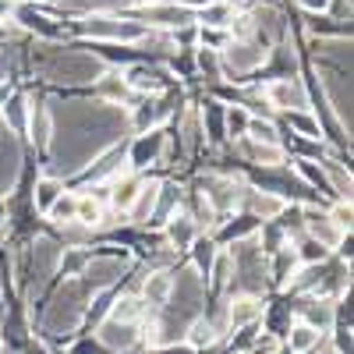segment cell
Wrapping results in <instances>:
<instances>
[{"mask_svg": "<svg viewBox=\"0 0 354 354\" xmlns=\"http://www.w3.org/2000/svg\"><path fill=\"white\" fill-rule=\"evenodd\" d=\"M0 121H4L15 135H25V128H28V96L25 93H11L8 103L0 106Z\"/></svg>", "mask_w": 354, "mask_h": 354, "instance_id": "obj_20", "label": "cell"}, {"mask_svg": "<svg viewBox=\"0 0 354 354\" xmlns=\"http://www.w3.org/2000/svg\"><path fill=\"white\" fill-rule=\"evenodd\" d=\"M110 319H117V322H138L149 315V305H145V298L142 294H121V298H117L113 305H110V312H106Z\"/></svg>", "mask_w": 354, "mask_h": 354, "instance_id": "obj_19", "label": "cell"}, {"mask_svg": "<svg viewBox=\"0 0 354 354\" xmlns=\"http://www.w3.org/2000/svg\"><path fill=\"white\" fill-rule=\"evenodd\" d=\"M241 205H245L255 220H262V223H266V220H280V216L287 213V198H283V195L266 192V188H252V185H248Z\"/></svg>", "mask_w": 354, "mask_h": 354, "instance_id": "obj_9", "label": "cell"}, {"mask_svg": "<svg viewBox=\"0 0 354 354\" xmlns=\"http://www.w3.org/2000/svg\"><path fill=\"white\" fill-rule=\"evenodd\" d=\"M198 223L185 213V209H174L167 220H163V241L174 248V252H188L192 248V241L198 238Z\"/></svg>", "mask_w": 354, "mask_h": 354, "instance_id": "obj_10", "label": "cell"}, {"mask_svg": "<svg viewBox=\"0 0 354 354\" xmlns=\"http://www.w3.org/2000/svg\"><path fill=\"white\" fill-rule=\"evenodd\" d=\"M170 290H174V273L170 270H149V277L142 280V298L153 312H160L167 305Z\"/></svg>", "mask_w": 354, "mask_h": 354, "instance_id": "obj_15", "label": "cell"}, {"mask_svg": "<svg viewBox=\"0 0 354 354\" xmlns=\"http://www.w3.org/2000/svg\"><path fill=\"white\" fill-rule=\"evenodd\" d=\"M294 4H298L305 15H326V4H330V0H294Z\"/></svg>", "mask_w": 354, "mask_h": 354, "instance_id": "obj_38", "label": "cell"}, {"mask_svg": "<svg viewBox=\"0 0 354 354\" xmlns=\"http://www.w3.org/2000/svg\"><path fill=\"white\" fill-rule=\"evenodd\" d=\"M11 21H18L21 28H28V32H39L43 39H61L68 28L64 25H53V18L46 15V11H39V8H32V4H15L11 8Z\"/></svg>", "mask_w": 354, "mask_h": 354, "instance_id": "obj_8", "label": "cell"}, {"mask_svg": "<svg viewBox=\"0 0 354 354\" xmlns=\"http://www.w3.org/2000/svg\"><path fill=\"white\" fill-rule=\"evenodd\" d=\"M142 4H149V0H142Z\"/></svg>", "mask_w": 354, "mask_h": 354, "instance_id": "obj_43", "label": "cell"}, {"mask_svg": "<svg viewBox=\"0 0 354 354\" xmlns=\"http://www.w3.org/2000/svg\"><path fill=\"white\" fill-rule=\"evenodd\" d=\"M106 209H110V205H103V202H96V198L88 195V192H82V195H78V209H75V220H78V223H85L88 230H100V223H103Z\"/></svg>", "mask_w": 354, "mask_h": 354, "instance_id": "obj_26", "label": "cell"}, {"mask_svg": "<svg viewBox=\"0 0 354 354\" xmlns=\"http://www.w3.org/2000/svg\"><path fill=\"white\" fill-rule=\"evenodd\" d=\"M223 113H227V106L220 103V100H202V106H198V124H202V138L209 142V145H220V142H227V128H223Z\"/></svg>", "mask_w": 354, "mask_h": 354, "instance_id": "obj_13", "label": "cell"}, {"mask_svg": "<svg viewBox=\"0 0 354 354\" xmlns=\"http://www.w3.org/2000/svg\"><path fill=\"white\" fill-rule=\"evenodd\" d=\"M0 333H4V312H0Z\"/></svg>", "mask_w": 354, "mask_h": 354, "instance_id": "obj_41", "label": "cell"}, {"mask_svg": "<svg viewBox=\"0 0 354 354\" xmlns=\"http://www.w3.org/2000/svg\"><path fill=\"white\" fill-rule=\"evenodd\" d=\"M68 192V185H64V177H57V174H43L39 181H36V188H32V209L39 213V216H46V209L57 202Z\"/></svg>", "mask_w": 354, "mask_h": 354, "instance_id": "obj_17", "label": "cell"}, {"mask_svg": "<svg viewBox=\"0 0 354 354\" xmlns=\"http://www.w3.org/2000/svg\"><path fill=\"white\" fill-rule=\"evenodd\" d=\"M245 138L262 142V145H283V131L277 128L273 117H252L248 128H245Z\"/></svg>", "mask_w": 354, "mask_h": 354, "instance_id": "obj_25", "label": "cell"}, {"mask_svg": "<svg viewBox=\"0 0 354 354\" xmlns=\"http://www.w3.org/2000/svg\"><path fill=\"white\" fill-rule=\"evenodd\" d=\"M121 71H124L128 88H131V93H142V96H160L163 88L174 85L170 71H167L163 64H156V61H131V64L121 68Z\"/></svg>", "mask_w": 354, "mask_h": 354, "instance_id": "obj_5", "label": "cell"}, {"mask_svg": "<svg viewBox=\"0 0 354 354\" xmlns=\"http://www.w3.org/2000/svg\"><path fill=\"white\" fill-rule=\"evenodd\" d=\"M96 337L103 340V347H106L110 354H117V351H131V347L138 344V326H135V322H117V319L106 315V319L100 322Z\"/></svg>", "mask_w": 354, "mask_h": 354, "instance_id": "obj_12", "label": "cell"}, {"mask_svg": "<svg viewBox=\"0 0 354 354\" xmlns=\"http://www.w3.org/2000/svg\"><path fill=\"white\" fill-rule=\"evenodd\" d=\"M230 277H234V259H230V252H216V259H213V266H209L213 287H227Z\"/></svg>", "mask_w": 354, "mask_h": 354, "instance_id": "obj_32", "label": "cell"}, {"mask_svg": "<svg viewBox=\"0 0 354 354\" xmlns=\"http://www.w3.org/2000/svg\"><path fill=\"white\" fill-rule=\"evenodd\" d=\"M333 351L337 354H351V326H333Z\"/></svg>", "mask_w": 354, "mask_h": 354, "instance_id": "obj_35", "label": "cell"}, {"mask_svg": "<svg viewBox=\"0 0 354 354\" xmlns=\"http://www.w3.org/2000/svg\"><path fill=\"white\" fill-rule=\"evenodd\" d=\"M170 4H177V8H188V11H198V8L209 4V0H170Z\"/></svg>", "mask_w": 354, "mask_h": 354, "instance_id": "obj_39", "label": "cell"}, {"mask_svg": "<svg viewBox=\"0 0 354 354\" xmlns=\"http://www.w3.org/2000/svg\"><path fill=\"white\" fill-rule=\"evenodd\" d=\"M234 15H238L234 0H209L205 8L195 11V25H205V28H230Z\"/></svg>", "mask_w": 354, "mask_h": 354, "instance_id": "obj_18", "label": "cell"}, {"mask_svg": "<svg viewBox=\"0 0 354 354\" xmlns=\"http://www.w3.org/2000/svg\"><path fill=\"white\" fill-rule=\"evenodd\" d=\"M25 354H46V347L43 344H28V351Z\"/></svg>", "mask_w": 354, "mask_h": 354, "instance_id": "obj_40", "label": "cell"}, {"mask_svg": "<svg viewBox=\"0 0 354 354\" xmlns=\"http://www.w3.org/2000/svg\"><path fill=\"white\" fill-rule=\"evenodd\" d=\"M262 96L273 110H312V100H308V88L298 75H287V78H270L262 85Z\"/></svg>", "mask_w": 354, "mask_h": 354, "instance_id": "obj_4", "label": "cell"}, {"mask_svg": "<svg viewBox=\"0 0 354 354\" xmlns=\"http://www.w3.org/2000/svg\"><path fill=\"white\" fill-rule=\"evenodd\" d=\"M220 227V241H238V238H248V234H255L259 227H262V220H255L252 213H245V216H238V220H234V223H227V220H220L216 223Z\"/></svg>", "mask_w": 354, "mask_h": 354, "instance_id": "obj_27", "label": "cell"}, {"mask_svg": "<svg viewBox=\"0 0 354 354\" xmlns=\"http://www.w3.org/2000/svg\"><path fill=\"white\" fill-rule=\"evenodd\" d=\"M294 255H298L301 266H315V262H326L333 252H330L326 245H319L315 238H308V234H301L298 245H294Z\"/></svg>", "mask_w": 354, "mask_h": 354, "instance_id": "obj_28", "label": "cell"}, {"mask_svg": "<svg viewBox=\"0 0 354 354\" xmlns=\"http://www.w3.org/2000/svg\"><path fill=\"white\" fill-rule=\"evenodd\" d=\"M195 78L209 82V85H220V82H227V78H223V64H220V50H205V46H195Z\"/></svg>", "mask_w": 354, "mask_h": 354, "instance_id": "obj_22", "label": "cell"}, {"mask_svg": "<svg viewBox=\"0 0 354 354\" xmlns=\"http://www.w3.org/2000/svg\"><path fill=\"white\" fill-rule=\"evenodd\" d=\"M153 354H195V347L188 344V340H170V344H160V347H153Z\"/></svg>", "mask_w": 354, "mask_h": 354, "instance_id": "obj_36", "label": "cell"}, {"mask_svg": "<svg viewBox=\"0 0 354 354\" xmlns=\"http://www.w3.org/2000/svg\"><path fill=\"white\" fill-rule=\"evenodd\" d=\"M75 209H78V195H75V192H64V195L46 209V220H53V223H68V220H75Z\"/></svg>", "mask_w": 354, "mask_h": 354, "instance_id": "obj_31", "label": "cell"}, {"mask_svg": "<svg viewBox=\"0 0 354 354\" xmlns=\"http://www.w3.org/2000/svg\"><path fill=\"white\" fill-rule=\"evenodd\" d=\"M319 340H322V333L315 330V326H308V322H290L287 326V333H283V347H287V354H308V351H315L319 347Z\"/></svg>", "mask_w": 354, "mask_h": 354, "instance_id": "obj_16", "label": "cell"}, {"mask_svg": "<svg viewBox=\"0 0 354 354\" xmlns=\"http://www.w3.org/2000/svg\"><path fill=\"white\" fill-rule=\"evenodd\" d=\"M192 270L202 277V280H209V266H213V259H216V252H220V245L213 241V238H202V234H198V238L192 241Z\"/></svg>", "mask_w": 354, "mask_h": 354, "instance_id": "obj_24", "label": "cell"}, {"mask_svg": "<svg viewBox=\"0 0 354 354\" xmlns=\"http://www.w3.org/2000/svg\"><path fill=\"white\" fill-rule=\"evenodd\" d=\"M128 252L121 248V252H96V255H88L85 259V266H82V283L93 290V294H100V290H106V287H113L117 280H121V273L128 270Z\"/></svg>", "mask_w": 354, "mask_h": 354, "instance_id": "obj_2", "label": "cell"}, {"mask_svg": "<svg viewBox=\"0 0 354 354\" xmlns=\"http://www.w3.org/2000/svg\"><path fill=\"white\" fill-rule=\"evenodd\" d=\"M57 234H61L64 248H82V245L93 241V234H96V230H88V227L78 223V220H68V223H57Z\"/></svg>", "mask_w": 354, "mask_h": 354, "instance_id": "obj_29", "label": "cell"}, {"mask_svg": "<svg viewBox=\"0 0 354 354\" xmlns=\"http://www.w3.org/2000/svg\"><path fill=\"white\" fill-rule=\"evenodd\" d=\"M266 312V301L259 294H234V298L223 305V315H227V330H245V326H255Z\"/></svg>", "mask_w": 354, "mask_h": 354, "instance_id": "obj_6", "label": "cell"}, {"mask_svg": "<svg viewBox=\"0 0 354 354\" xmlns=\"http://www.w3.org/2000/svg\"><path fill=\"white\" fill-rule=\"evenodd\" d=\"M227 43H230V32H227V28H205V25H198V43H195V46L223 50Z\"/></svg>", "mask_w": 354, "mask_h": 354, "instance_id": "obj_33", "label": "cell"}, {"mask_svg": "<svg viewBox=\"0 0 354 354\" xmlns=\"http://www.w3.org/2000/svg\"><path fill=\"white\" fill-rule=\"evenodd\" d=\"M170 160V135L163 128H153V131H142L135 135V142L128 145V167L135 174H142L145 167L153 163H167Z\"/></svg>", "mask_w": 354, "mask_h": 354, "instance_id": "obj_3", "label": "cell"}, {"mask_svg": "<svg viewBox=\"0 0 354 354\" xmlns=\"http://www.w3.org/2000/svg\"><path fill=\"white\" fill-rule=\"evenodd\" d=\"M96 96L106 100L110 106H124L131 100V88L124 82V71L121 68H103V75L96 78Z\"/></svg>", "mask_w": 354, "mask_h": 354, "instance_id": "obj_14", "label": "cell"}, {"mask_svg": "<svg viewBox=\"0 0 354 354\" xmlns=\"http://www.w3.org/2000/svg\"><path fill=\"white\" fill-rule=\"evenodd\" d=\"M319 167H322V174H326L330 195H333V198L351 202V188H354V181H351V170H347L344 163H337V160H319Z\"/></svg>", "mask_w": 354, "mask_h": 354, "instance_id": "obj_21", "label": "cell"}, {"mask_svg": "<svg viewBox=\"0 0 354 354\" xmlns=\"http://www.w3.org/2000/svg\"><path fill=\"white\" fill-rule=\"evenodd\" d=\"M326 213H330V220H333L344 234H351V223H354V209H351V202L337 198V205H333V209H326Z\"/></svg>", "mask_w": 354, "mask_h": 354, "instance_id": "obj_34", "label": "cell"}, {"mask_svg": "<svg viewBox=\"0 0 354 354\" xmlns=\"http://www.w3.org/2000/svg\"><path fill=\"white\" fill-rule=\"evenodd\" d=\"M160 177H149V181H142V188H138V195H135V202L128 205V223L131 227H145L153 220V213H156V202H160Z\"/></svg>", "mask_w": 354, "mask_h": 354, "instance_id": "obj_11", "label": "cell"}, {"mask_svg": "<svg viewBox=\"0 0 354 354\" xmlns=\"http://www.w3.org/2000/svg\"><path fill=\"white\" fill-rule=\"evenodd\" d=\"M185 340H188L195 351H205V347H213V344L220 340V333H216V326L209 322V315H195L188 326H185Z\"/></svg>", "mask_w": 354, "mask_h": 354, "instance_id": "obj_23", "label": "cell"}, {"mask_svg": "<svg viewBox=\"0 0 354 354\" xmlns=\"http://www.w3.org/2000/svg\"><path fill=\"white\" fill-rule=\"evenodd\" d=\"M294 315L308 326H315L319 333H330L337 326V315H333V298H322V294H305V298L294 305Z\"/></svg>", "mask_w": 354, "mask_h": 354, "instance_id": "obj_7", "label": "cell"}, {"mask_svg": "<svg viewBox=\"0 0 354 354\" xmlns=\"http://www.w3.org/2000/svg\"><path fill=\"white\" fill-rule=\"evenodd\" d=\"M252 121V113L241 106V103H230L227 113H223V128H227V138H245V128Z\"/></svg>", "mask_w": 354, "mask_h": 354, "instance_id": "obj_30", "label": "cell"}, {"mask_svg": "<svg viewBox=\"0 0 354 354\" xmlns=\"http://www.w3.org/2000/svg\"><path fill=\"white\" fill-rule=\"evenodd\" d=\"M117 354H131V351H117Z\"/></svg>", "mask_w": 354, "mask_h": 354, "instance_id": "obj_42", "label": "cell"}, {"mask_svg": "<svg viewBox=\"0 0 354 354\" xmlns=\"http://www.w3.org/2000/svg\"><path fill=\"white\" fill-rule=\"evenodd\" d=\"M198 188H202L205 202L216 209V216L223 220L230 209H238V205H241V198L248 192V181L238 177V174H209V177H202V181H198Z\"/></svg>", "mask_w": 354, "mask_h": 354, "instance_id": "obj_1", "label": "cell"}, {"mask_svg": "<svg viewBox=\"0 0 354 354\" xmlns=\"http://www.w3.org/2000/svg\"><path fill=\"white\" fill-rule=\"evenodd\" d=\"M75 354H110V351L103 347V340H100V337H96V340H88V337H85V340H78V344H75Z\"/></svg>", "mask_w": 354, "mask_h": 354, "instance_id": "obj_37", "label": "cell"}]
</instances>
